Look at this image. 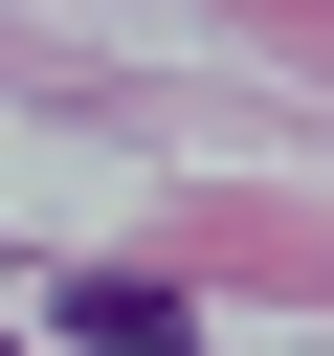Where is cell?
Returning <instances> with one entry per match:
<instances>
[{
    "mask_svg": "<svg viewBox=\"0 0 334 356\" xmlns=\"http://www.w3.org/2000/svg\"><path fill=\"white\" fill-rule=\"evenodd\" d=\"M67 334H89V356H178V289H134V267H89V289H67Z\"/></svg>",
    "mask_w": 334,
    "mask_h": 356,
    "instance_id": "6da1fadb",
    "label": "cell"
}]
</instances>
